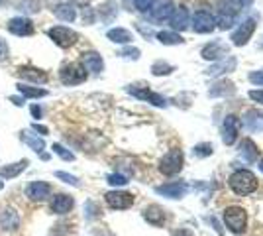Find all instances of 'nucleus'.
Returning <instances> with one entry per match:
<instances>
[{
    "label": "nucleus",
    "mask_w": 263,
    "mask_h": 236,
    "mask_svg": "<svg viewBox=\"0 0 263 236\" xmlns=\"http://www.w3.org/2000/svg\"><path fill=\"white\" fill-rule=\"evenodd\" d=\"M112 187H122V185H126L128 183V177L126 175H122V173H110L108 177H106Z\"/></svg>",
    "instance_id": "nucleus-37"
},
{
    "label": "nucleus",
    "mask_w": 263,
    "mask_h": 236,
    "mask_svg": "<svg viewBox=\"0 0 263 236\" xmlns=\"http://www.w3.org/2000/svg\"><path fill=\"white\" fill-rule=\"evenodd\" d=\"M253 32H255V20H253V18H248L246 22H241L240 26H238V30L232 32V38H230L232 44L246 45L250 42V38L253 35Z\"/></svg>",
    "instance_id": "nucleus-12"
},
{
    "label": "nucleus",
    "mask_w": 263,
    "mask_h": 236,
    "mask_svg": "<svg viewBox=\"0 0 263 236\" xmlns=\"http://www.w3.org/2000/svg\"><path fill=\"white\" fill-rule=\"evenodd\" d=\"M81 16H83V22L85 24H95V20H97V12L90 6H85L83 12H81Z\"/></svg>",
    "instance_id": "nucleus-39"
},
{
    "label": "nucleus",
    "mask_w": 263,
    "mask_h": 236,
    "mask_svg": "<svg viewBox=\"0 0 263 236\" xmlns=\"http://www.w3.org/2000/svg\"><path fill=\"white\" fill-rule=\"evenodd\" d=\"M157 40L161 42L163 45H177V44H183V38L175 32H159L157 34Z\"/></svg>",
    "instance_id": "nucleus-32"
},
{
    "label": "nucleus",
    "mask_w": 263,
    "mask_h": 236,
    "mask_svg": "<svg viewBox=\"0 0 263 236\" xmlns=\"http://www.w3.org/2000/svg\"><path fill=\"white\" fill-rule=\"evenodd\" d=\"M71 2H75V4H79V6H85L88 0H71Z\"/></svg>",
    "instance_id": "nucleus-51"
},
{
    "label": "nucleus",
    "mask_w": 263,
    "mask_h": 236,
    "mask_svg": "<svg viewBox=\"0 0 263 236\" xmlns=\"http://www.w3.org/2000/svg\"><path fill=\"white\" fill-rule=\"evenodd\" d=\"M106 38H108L110 42H114V44H130L132 40H134L132 32L126 30V28H112V30L106 32Z\"/></svg>",
    "instance_id": "nucleus-26"
},
{
    "label": "nucleus",
    "mask_w": 263,
    "mask_h": 236,
    "mask_svg": "<svg viewBox=\"0 0 263 236\" xmlns=\"http://www.w3.org/2000/svg\"><path fill=\"white\" fill-rule=\"evenodd\" d=\"M0 189H4V181H2V177H0Z\"/></svg>",
    "instance_id": "nucleus-53"
},
{
    "label": "nucleus",
    "mask_w": 263,
    "mask_h": 236,
    "mask_svg": "<svg viewBox=\"0 0 263 236\" xmlns=\"http://www.w3.org/2000/svg\"><path fill=\"white\" fill-rule=\"evenodd\" d=\"M81 65L85 67V71H90V73H100L104 69V61L100 57L99 51H85L81 56Z\"/></svg>",
    "instance_id": "nucleus-19"
},
{
    "label": "nucleus",
    "mask_w": 263,
    "mask_h": 236,
    "mask_svg": "<svg viewBox=\"0 0 263 236\" xmlns=\"http://www.w3.org/2000/svg\"><path fill=\"white\" fill-rule=\"evenodd\" d=\"M16 75L26 81L28 85L32 83V85H44L49 81V75H47V71L44 69L35 67V65H20V67L16 69Z\"/></svg>",
    "instance_id": "nucleus-5"
},
{
    "label": "nucleus",
    "mask_w": 263,
    "mask_h": 236,
    "mask_svg": "<svg viewBox=\"0 0 263 236\" xmlns=\"http://www.w3.org/2000/svg\"><path fill=\"white\" fill-rule=\"evenodd\" d=\"M6 4H8V0H0V8H4Z\"/></svg>",
    "instance_id": "nucleus-52"
},
{
    "label": "nucleus",
    "mask_w": 263,
    "mask_h": 236,
    "mask_svg": "<svg viewBox=\"0 0 263 236\" xmlns=\"http://www.w3.org/2000/svg\"><path fill=\"white\" fill-rule=\"evenodd\" d=\"M202 57L204 59H212V61H220V59H224V57H228V45L224 44V42H212V44L204 45L202 47Z\"/></svg>",
    "instance_id": "nucleus-18"
},
{
    "label": "nucleus",
    "mask_w": 263,
    "mask_h": 236,
    "mask_svg": "<svg viewBox=\"0 0 263 236\" xmlns=\"http://www.w3.org/2000/svg\"><path fill=\"white\" fill-rule=\"evenodd\" d=\"M259 169H261V171H263V159H261V164H259Z\"/></svg>",
    "instance_id": "nucleus-54"
},
{
    "label": "nucleus",
    "mask_w": 263,
    "mask_h": 236,
    "mask_svg": "<svg viewBox=\"0 0 263 236\" xmlns=\"http://www.w3.org/2000/svg\"><path fill=\"white\" fill-rule=\"evenodd\" d=\"M143 219L147 221V223H152V225H163L165 223V211L161 207H157V205H149L145 211H143Z\"/></svg>",
    "instance_id": "nucleus-25"
},
{
    "label": "nucleus",
    "mask_w": 263,
    "mask_h": 236,
    "mask_svg": "<svg viewBox=\"0 0 263 236\" xmlns=\"http://www.w3.org/2000/svg\"><path fill=\"white\" fill-rule=\"evenodd\" d=\"M236 2H238V4H240L241 8H243V6H250V4H252L253 0H236Z\"/></svg>",
    "instance_id": "nucleus-49"
},
{
    "label": "nucleus",
    "mask_w": 263,
    "mask_h": 236,
    "mask_svg": "<svg viewBox=\"0 0 263 236\" xmlns=\"http://www.w3.org/2000/svg\"><path fill=\"white\" fill-rule=\"evenodd\" d=\"M55 177H57V179H61V181H65V183H69V185L79 187V179L75 177V175L67 173V171H55Z\"/></svg>",
    "instance_id": "nucleus-38"
},
{
    "label": "nucleus",
    "mask_w": 263,
    "mask_h": 236,
    "mask_svg": "<svg viewBox=\"0 0 263 236\" xmlns=\"http://www.w3.org/2000/svg\"><path fill=\"white\" fill-rule=\"evenodd\" d=\"M47 35H49V40L55 45H59L63 49H69V47H73L79 42V34L75 30L67 28V26H53V28H49Z\"/></svg>",
    "instance_id": "nucleus-3"
},
{
    "label": "nucleus",
    "mask_w": 263,
    "mask_h": 236,
    "mask_svg": "<svg viewBox=\"0 0 263 236\" xmlns=\"http://www.w3.org/2000/svg\"><path fill=\"white\" fill-rule=\"evenodd\" d=\"M214 28H216V20H214V16L210 12L206 10L195 12V16H193V30L197 34H210Z\"/></svg>",
    "instance_id": "nucleus-9"
},
{
    "label": "nucleus",
    "mask_w": 263,
    "mask_h": 236,
    "mask_svg": "<svg viewBox=\"0 0 263 236\" xmlns=\"http://www.w3.org/2000/svg\"><path fill=\"white\" fill-rule=\"evenodd\" d=\"M126 90H128L130 95H134L136 99H142V101L152 102V104H155V106H167V101H165L163 97L157 95V93H152L145 85H130Z\"/></svg>",
    "instance_id": "nucleus-8"
},
{
    "label": "nucleus",
    "mask_w": 263,
    "mask_h": 236,
    "mask_svg": "<svg viewBox=\"0 0 263 236\" xmlns=\"http://www.w3.org/2000/svg\"><path fill=\"white\" fill-rule=\"evenodd\" d=\"M53 152L61 157V159H65V161H73V159H75V154L69 152V150H67L65 146H61V144H53Z\"/></svg>",
    "instance_id": "nucleus-36"
},
{
    "label": "nucleus",
    "mask_w": 263,
    "mask_h": 236,
    "mask_svg": "<svg viewBox=\"0 0 263 236\" xmlns=\"http://www.w3.org/2000/svg\"><path fill=\"white\" fill-rule=\"evenodd\" d=\"M250 99L263 104V90H250Z\"/></svg>",
    "instance_id": "nucleus-47"
},
{
    "label": "nucleus",
    "mask_w": 263,
    "mask_h": 236,
    "mask_svg": "<svg viewBox=\"0 0 263 236\" xmlns=\"http://www.w3.org/2000/svg\"><path fill=\"white\" fill-rule=\"evenodd\" d=\"M173 71V67L169 65V63H165V61H157L152 65V73H154L155 77H161V75H169Z\"/></svg>",
    "instance_id": "nucleus-34"
},
{
    "label": "nucleus",
    "mask_w": 263,
    "mask_h": 236,
    "mask_svg": "<svg viewBox=\"0 0 263 236\" xmlns=\"http://www.w3.org/2000/svg\"><path fill=\"white\" fill-rule=\"evenodd\" d=\"M20 140H22L24 144H28V146L32 148L33 152H35V154H40V156H42V154H44V150H45V142H44V138H40V136H35L32 132V134H30V132H26V130H22V132H20Z\"/></svg>",
    "instance_id": "nucleus-23"
},
{
    "label": "nucleus",
    "mask_w": 263,
    "mask_h": 236,
    "mask_svg": "<svg viewBox=\"0 0 263 236\" xmlns=\"http://www.w3.org/2000/svg\"><path fill=\"white\" fill-rule=\"evenodd\" d=\"M85 211H87V216L88 219H95V216H100V209L97 203L88 201L87 205H85Z\"/></svg>",
    "instance_id": "nucleus-41"
},
{
    "label": "nucleus",
    "mask_w": 263,
    "mask_h": 236,
    "mask_svg": "<svg viewBox=\"0 0 263 236\" xmlns=\"http://www.w3.org/2000/svg\"><path fill=\"white\" fill-rule=\"evenodd\" d=\"M73 207H75V199L71 195H67V193H57L53 199H51V203H49V209H51L53 214L71 213Z\"/></svg>",
    "instance_id": "nucleus-14"
},
{
    "label": "nucleus",
    "mask_w": 263,
    "mask_h": 236,
    "mask_svg": "<svg viewBox=\"0 0 263 236\" xmlns=\"http://www.w3.org/2000/svg\"><path fill=\"white\" fill-rule=\"evenodd\" d=\"M183 169V152L181 150H171L167 152L161 161H159V171L165 175H175Z\"/></svg>",
    "instance_id": "nucleus-4"
},
{
    "label": "nucleus",
    "mask_w": 263,
    "mask_h": 236,
    "mask_svg": "<svg viewBox=\"0 0 263 236\" xmlns=\"http://www.w3.org/2000/svg\"><path fill=\"white\" fill-rule=\"evenodd\" d=\"M155 0H134V4H136V8L140 12H147L152 8V4H154Z\"/></svg>",
    "instance_id": "nucleus-42"
},
{
    "label": "nucleus",
    "mask_w": 263,
    "mask_h": 236,
    "mask_svg": "<svg viewBox=\"0 0 263 236\" xmlns=\"http://www.w3.org/2000/svg\"><path fill=\"white\" fill-rule=\"evenodd\" d=\"M99 14L104 22H108V20H112V18L116 16V4H114V2H104L99 8Z\"/></svg>",
    "instance_id": "nucleus-33"
},
{
    "label": "nucleus",
    "mask_w": 263,
    "mask_h": 236,
    "mask_svg": "<svg viewBox=\"0 0 263 236\" xmlns=\"http://www.w3.org/2000/svg\"><path fill=\"white\" fill-rule=\"evenodd\" d=\"M228 183H230L232 191L236 193V195H250V193L257 189V179H255V175H253L252 171H248V169L234 171Z\"/></svg>",
    "instance_id": "nucleus-1"
},
{
    "label": "nucleus",
    "mask_w": 263,
    "mask_h": 236,
    "mask_svg": "<svg viewBox=\"0 0 263 236\" xmlns=\"http://www.w3.org/2000/svg\"><path fill=\"white\" fill-rule=\"evenodd\" d=\"M10 101L14 102L16 106H22V104H24V99H22V97H18V99H16V97H10Z\"/></svg>",
    "instance_id": "nucleus-48"
},
{
    "label": "nucleus",
    "mask_w": 263,
    "mask_h": 236,
    "mask_svg": "<svg viewBox=\"0 0 263 236\" xmlns=\"http://www.w3.org/2000/svg\"><path fill=\"white\" fill-rule=\"evenodd\" d=\"M87 77L88 73L85 71V67L81 63H75V61L65 63V65H61V69H59V79H61V83L67 85V87L81 85V83L87 81Z\"/></svg>",
    "instance_id": "nucleus-2"
},
{
    "label": "nucleus",
    "mask_w": 263,
    "mask_h": 236,
    "mask_svg": "<svg viewBox=\"0 0 263 236\" xmlns=\"http://www.w3.org/2000/svg\"><path fill=\"white\" fill-rule=\"evenodd\" d=\"M246 221H248V216L241 207H230L224 211V223L232 232H241L246 228Z\"/></svg>",
    "instance_id": "nucleus-6"
},
{
    "label": "nucleus",
    "mask_w": 263,
    "mask_h": 236,
    "mask_svg": "<svg viewBox=\"0 0 263 236\" xmlns=\"http://www.w3.org/2000/svg\"><path fill=\"white\" fill-rule=\"evenodd\" d=\"M175 236H193V234H191L189 230H185V228H181V230H179V232H177Z\"/></svg>",
    "instance_id": "nucleus-50"
},
{
    "label": "nucleus",
    "mask_w": 263,
    "mask_h": 236,
    "mask_svg": "<svg viewBox=\"0 0 263 236\" xmlns=\"http://www.w3.org/2000/svg\"><path fill=\"white\" fill-rule=\"evenodd\" d=\"M32 132H37V134H40V136L49 134V130H47V126H42V124H32Z\"/></svg>",
    "instance_id": "nucleus-46"
},
{
    "label": "nucleus",
    "mask_w": 263,
    "mask_h": 236,
    "mask_svg": "<svg viewBox=\"0 0 263 236\" xmlns=\"http://www.w3.org/2000/svg\"><path fill=\"white\" fill-rule=\"evenodd\" d=\"M16 87H18V90H20V95H22L24 99H44V97H47V90L40 89V87H35V85L18 83Z\"/></svg>",
    "instance_id": "nucleus-24"
},
{
    "label": "nucleus",
    "mask_w": 263,
    "mask_h": 236,
    "mask_svg": "<svg viewBox=\"0 0 263 236\" xmlns=\"http://www.w3.org/2000/svg\"><path fill=\"white\" fill-rule=\"evenodd\" d=\"M120 56L130 57V59H138V57H140V49H136V47H128V49H122Z\"/></svg>",
    "instance_id": "nucleus-43"
},
{
    "label": "nucleus",
    "mask_w": 263,
    "mask_h": 236,
    "mask_svg": "<svg viewBox=\"0 0 263 236\" xmlns=\"http://www.w3.org/2000/svg\"><path fill=\"white\" fill-rule=\"evenodd\" d=\"M28 164H30L28 159H20V161H16V164L2 166V168H0V177H2V179H14V177H18L20 173L26 171Z\"/></svg>",
    "instance_id": "nucleus-21"
},
{
    "label": "nucleus",
    "mask_w": 263,
    "mask_h": 236,
    "mask_svg": "<svg viewBox=\"0 0 263 236\" xmlns=\"http://www.w3.org/2000/svg\"><path fill=\"white\" fill-rule=\"evenodd\" d=\"M250 81H252L253 85L263 87V71H253V73H250Z\"/></svg>",
    "instance_id": "nucleus-45"
},
{
    "label": "nucleus",
    "mask_w": 263,
    "mask_h": 236,
    "mask_svg": "<svg viewBox=\"0 0 263 236\" xmlns=\"http://www.w3.org/2000/svg\"><path fill=\"white\" fill-rule=\"evenodd\" d=\"M186 191H189V187H186V183H165V185H159V187H155V193H159V195H163V197H169V199H181V197H185Z\"/></svg>",
    "instance_id": "nucleus-16"
},
{
    "label": "nucleus",
    "mask_w": 263,
    "mask_h": 236,
    "mask_svg": "<svg viewBox=\"0 0 263 236\" xmlns=\"http://www.w3.org/2000/svg\"><path fill=\"white\" fill-rule=\"evenodd\" d=\"M8 57H10V47H8V42H6L4 38H0V63H4Z\"/></svg>",
    "instance_id": "nucleus-40"
},
{
    "label": "nucleus",
    "mask_w": 263,
    "mask_h": 236,
    "mask_svg": "<svg viewBox=\"0 0 263 236\" xmlns=\"http://www.w3.org/2000/svg\"><path fill=\"white\" fill-rule=\"evenodd\" d=\"M18 10L26 12V14H37L42 10V2L40 0H16Z\"/></svg>",
    "instance_id": "nucleus-29"
},
{
    "label": "nucleus",
    "mask_w": 263,
    "mask_h": 236,
    "mask_svg": "<svg viewBox=\"0 0 263 236\" xmlns=\"http://www.w3.org/2000/svg\"><path fill=\"white\" fill-rule=\"evenodd\" d=\"M212 144H197V146L193 148V156H197V157H206V156H210L212 154Z\"/></svg>",
    "instance_id": "nucleus-35"
},
{
    "label": "nucleus",
    "mask_w": 263,
    "mask_h": 236,
    "mask_svg": "<svg viewBox=\"0 0 263 236\" xmlns=\"http://www.w3.org/2000/svg\"><path fill=\"white\" fill-rule=\"evenodd\" d=\"M173 10H175V6H173L171 0H155L152 4V18L157 22H163V20L171 18Z\"/></svg>",
    "instance_id": "nucleus-17"
},
{
    "label": "nucleus",
    "mask_w": 263,
    "mask_h": 236,
    "mask_svg": "<svg viewBox=\"0 0 263 236\" xmlns=\"http://www.w3.org/2000/svg\"><path fill=\"white\" fill-rule=\"evenodd\" d=\"M104 199H106L110 209H116V211L130 209L132 205H134V195L126 191H108L104 195Z\"/></svg>",
    "instance_id": "nucleus-10"
},
{
    "label": "nucleus",
    "mask_w": 263,
    "mask_h": 236,
    "mask_svg": "<svg viewBox=\"0 0 263 236\" xmlns=\"http://www.w3.org/2000/svg\"><path fill=\"white\" fill-rule=\"evenodd\" d=\"M53 12L61 22H75V18H77V10L73 4H57Z\"/></svg>",
    "instance_id": "nucleus-28"
},
{
    "label": "nucleus",
    "mask_w": 263,
    "mask_h": 236,
    "mask_svg": "<svg viewBox=\"0 0 263 236\" xmlns=\"http://www.w3.org/2000/svg\"><path fill=\"white\" fill-rule=\"evenodd\" d=\"M169 22H171L173 30H185L186 26H189V10H186L185 6L175 8L173 14H171V18H169Z\"/></svg>",
    "instance_id": "nucleus-22"
},
{
    "label": "nucleus",
    "mask_w": 263,
    "mask_h": 236,
    "mask_svg": "<svg viewBox=\"0 0 263 236\" xmlns=\"http://www.w3.org/2000/svg\"><path fill=\"white\" fill-rule=\"evenodd\" d=\"M246 126L250 130H263V116L257 114L255 111H250L246 114Z\"/></svg>",
    "instance_id": "nucleus-31"
},
{
    "label": "nucleus",
    "mask_w": 263,
    "mask_h": 236,
    "mask_svg": "<svg viewBox=\"0 0 263 236\" xmlns=\"http://www.w3.org/2000/svg\"><path fill=\"white\" fill-rule=\"evenodd\" d=\"M30 114H32V118H35V120H40V118L44 116V111H42V106H40V104H35V102H32V106H30Z\"/></svg>",
    "instance_id": "nucleus-44"
},
{
    "label": "nucleus",
    "mask_w": 263,
    "mask_h": 236,
    "mask_svg": "<svg viewBox=\"0 0 263 236\" xmlns=\"http://www.w3.org/2000/svg\"><path fill=\"white\" fill-rule=\"evenodd\" d=\"M18 226H20L18 211L14 207H4L0 211V228L4 232H14V230H18Z\"/></svg>",
    "instance_id": "nucleus-15"
},
{
    "label": "nucleus",
    "mask_w": 263,
    "mask_h": 236,
    "mask_svg": "<svg viewBox=\"0 0 263 236\" xmlns=\"http://www.w3.org/2000/svg\"><path fill=\"white\" fill-rule=\"evenodd\" d=\"M24 193H26V197L30 201H45L49 197V193H51V185L45 183V181H32V183L26 185Z\"/></svg>",
    "instance_id": "nucleus-11"
},
{
    "label": "nucleus",
    "mask_w": 263,
    "mask_h": 236,
    "mask_svg": "<svg viewBox=\"0 0 263 236\" xmlns=\"http://www.w3.org/2000/svg\"><path fill=\"white\" fill-rule=\"evenodd\" d=\"M236 93V87H234V83L232 81H218L212 89L209 90V95L210 97H232Z\"/></svg>",
    "instance_id": "nucleus-27"
},
{
    "label": "nucleus",
    "mask_w": 263,
    "mask_h": 236,
    "mask_svg": "<svg viewBox=\"0 0 263 236\" xmlns=\"http://www.w3.org/2000/svg\"><path fill=\"white\" fill-rule=\"evenodd\" d=\"M236 65H238V59H236L234 56H228V57H224V59H220L218 63H214V65L206 71V75H210V77H218V75H222V73H232V71L236 69Z\"/></svg>",
    "instance_id": "nucleus-20"
},
{
    "label": "nucleus",
    "mask_w": 263,
    "mask_h": 236,
    "mask_svg": "<svg viewBox=\"0 0 263 236\" xmlns=\"http://www.w3.org/2000/svg\"><path fill=\"white\" fill-rule=\"evenodd\" d=\"M240 152L241 156L246 157L248 161H253V159H257V154H259V150H257V146L253 144L252 140H243L240 146Z\"/></svg>",
    "instance_id": "nucleus-30"
},
{
    "label": "nucleus",
    "mask_w": 263,
    "mask_h": 236,
    "mask_svg": "<svg viewBox=\"0 0 263 236\" xmlns=\"http://www.w3.org/2000/svg\"><path fill=\"white\" fill-rule=\"evenodd\" d=\"M6 28H8V32H10L12 35H18V38H28V35L35 34V28H33L32 20L26 18V16L10 18L8 24H6Z\"/></svg>",
    "instance_id": "nucleus-7"
},
{
    "label": "nucleus",
    "mask_w": 263,
    "mask_h": 236,
    "mask_svg": "<svg viewBox=\"0 0 263 236\" xmlns=\"http://www.w3.org/2000/svg\"><path fill=\"white\" fill-rule=\"evenodd\" d=\"M222 140H224V144H228L232 146L236 140H238V134H240V120H238V116H234V114H228L226 118H224V126H222Z\"/></svg>",
    "instance_id": "nucleus-13"
}]
</instances>
